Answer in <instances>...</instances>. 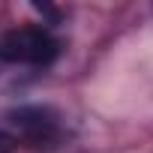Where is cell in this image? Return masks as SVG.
Listing matches in <instances>:
<instances>
[{"label": "cell", "mask_w": 153, "mask_h": 153, "mask_svg": "<svg viewBox=\"0 0 153 153\" xmlns=\"http://www.w3.org/2000/svg\"><path fill=\"white\" fill-rule=\"evenodd\" d=\"M6 123L15 129L12 138L33 150H54L63 141V117L51 105H18L6 114Z\"/></svg>", "instance_id": "cell-1"}, {"label": "cell", "mask_w": 153, "mask_h": 153, "mask_svg": "<svg viewBox=\"0 0 153 153\" xmlns=\"http://www.w3.org/2000/svg\"><path fill=\"white\" fill-rule=\"evenodd\" d=\"M60 42L42 27H15L0 36V60L24 63V66H48L57 60Z\"/></svg>", "instance_id": "cell-2"}, {"label": "cell", "mask_w": 153, "mask_h": 153, "mask_svg": "<svg viewBox=\"0 0 153 153\" xmlns=\"http://www.w3.org/2000/svg\"><path fill=\"white\" fill-rule=\"evenodd\" d=\"M15 138H12V132H6V129H0V153H12L15 150Z\"/></svg>", "instance_id": "cell-3"}]
</instances>
